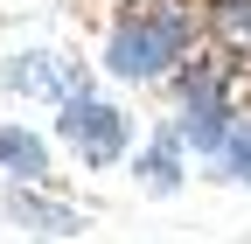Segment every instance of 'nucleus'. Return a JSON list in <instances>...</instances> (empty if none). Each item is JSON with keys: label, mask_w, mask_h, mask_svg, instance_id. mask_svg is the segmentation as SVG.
<instances>
[{"label": "nucleus", "mask_w": 251, "mask_h": 244, "mask_svg": "<svg viewBox=\"0 0 251 244\" xmlns=\"http://www.w3.org/2000/svg\"><path fill=\"white\" fill-rule=\"evenodd\" d=\"M188 35L196 28L181 7H126V21H112L105 35V70L126 84H153L188 56Z\"/></svg>", "instance_id": "1"}, {"label": "nucleus", "mask_w": 251, "mask_h": 244, "mask_svg": "<svg viewBox=\"0 0 251 244\" xmlns=\"http://www.w3.org/2000/svg\"><path fill=\"white\" fill-rule=\"evenodd\" d=\"M63 146L84 161V168H112V161H126V146H133V119H126L119 105H105L98 91H84V98H70L63 105Z\"/></svg>", "instance_id": "2"}, {"label": "nucleus", "mask_w": 251, "mask_h": 244, "mask_svg": "<svg viewBox=\"0 0 251 244\" xmlns=\"http://www.w3.org/2000/svg\"><path fill=\"white\" fill-rule=\"evenodd\" d=\"M230 91H224V77H216L209 63H196V70H181V140L196 146V154H224V140H230Z\"/></svg>", "instance_id": "3"}, {"label": "nucleus", "mask_w": 251, "mask_h": 244, "mask_svg": "<svg viewBox=\"0 0 251 244\" xmlns=\"http://www.w3.org/2000/svg\"><path fill=\"white\" fill-rule=\"evenodd\" d=\"M7 91H21V98H49V105H70L91 91L84 63H70V56H56V49H28L7 63Z\"/></svg>", "instance_id": "4"}, {"label": "nucleus", "mask_w": 251, "mask_h": 244, "mask_svg": "<svg viewBox=\"0 0 251 244\" xmlns=\"http://www.w3.org/2000/svg\"><path fill=\"white\" fill-rule=\"evenodd\" d=\"M181 154H188V140H181V126H161L140 154H133V174H140V189L147 195H175L181 189Z\"/></svg>", "instance_id": "5"}, {"label": "nucleus", "mask_w": 251, "mask_h": 244, "mask_svg": "<svg viewBox=\"0 0 251 244\" xmlns=\"http://www.w3.org/2000/svg\"><path fill=\"white\" fill-rule=\"evenodd\" d=\"M7 217L14 223H28V230H42V237H70L84 217H77V209H63V202H42L35 189H28V181H14V189H7Z\"/></svg>", "instance_id": "6"}, {"label": "nucleus", "mask_w": 251, "mask_h": 244, "mask_svg": "<svg viewBox=\"0 0 251 244\" xmlns=\"http://www.w3.org/2000/svg\"><path fill=\"white\" fill-rule=\"evenodd\" d=\"M0 168H7L14 181H42L49 174V146L35 133H21V126H0Z\"/></svg>", "instance_id": "7"}, {"label": "nucleus", "mask_w": 251, "mask_h": 244, "mask_svg": "<svg viewBox=\"0 0 251 244\" xmlns=\"http://www.w3.org/2000/svg\"><path fill=\"white\" fill-rule=\"evenodd\" d=\"M216 168H224L230 181H251V126H244V119L230 126V140H224V154H216Z\"/></svg>", "instance_id": "8"}, {"label": "nucleus", "mask_w": 251, "mask_h": 244, "mask_svg": "<svg viewBox=\"0 0 251 244\" xmlns=\"http://www.w3.org/2000/svg\"><path fill=\"white\" fill-rule=\"evenodd\" d=\"M209 21L224 28L230 42H251V0H216V7H209Z\"/></svg>", "instance_id": "9"}, {"label": "nucleus", "mask_w": 251, "mask_h": 244, "mask_svg": "<svg viewBox=\"0 0 251 244\" xmlns=\"http://www.w3.org/2000/svg\"><path fill=\"white\" fill-rule=\"evenodd\" d=\"M126 7H140V0H126Z\"/></svg>", "instance_id": "10"}]
</instances>
